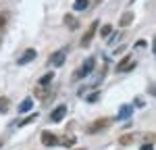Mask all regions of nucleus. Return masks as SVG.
Segmentation results:
<instances>
[{"instance_id": "obj_1", "label": "nucleus", "mask_w": 156, "mask_h": 150, "mask_svg": "<svg viewBox=\"0 0 156 150\" xmlns=\"http://www.w3.org/2000/svg\"><path fill=\"white\" fill-rule=\"evenodd\" d=\"M94 67H96V61H94V59H87V61L81 65V69L75 73V77H77V79H81V77H87V75L94 71Z\"/></svg>"}, {"instance_id": "obj_2", "label": "nucleus", "mask_w": 156, "mask_h": 150, "mask_svg": "<svg viewBox=\"0 0 156 150\" xmlns=\"http://www.w3.org/2000/svg\"><path fill=\"white\" fill-rule=\"evenodd\" d=\"M98 23H100V21H94V23L85 29L83 38H81V46H83V48H85V46H90V42H92V38H94V34H96V29H98Z\"/></svg>"}, {"instance_id": "obj_3", "label": "nucleus", "mask_w": 156, "mask_h": 150, "mask_svg": "<svg viewBox=\"0 0 156 150\" xmlns=\"http://www.w3.org/2000/svg\"><path fill=\"white\" fill-rule=\"evenodd\" d=\"M65 117H67V106H65V104L56 106L54 111L50 112V121H52V123H60V121H62Z\"/></svg>"}, {"instance_id": "obj_4", "label": "nucleus", "mask_w": 156, "mask_h": 150, "mask_svg": "<svg viewBox=\"0 0 156 150\" xmlns=\"http://www.w3.org/2000/svg\"><path fill=\"white\" fill-rule=\"evenodd\" d=\"M133 67H135V61H133L131 56H123V61L117 65V73H125V71H131Z\"/></svg>"}, {"instance_id": "obj_5", "label": "nucleus", "mask_w": 156, "mask_h": 150, "mask_svg": "<svg viewBox=\"0 0 156 150\" xmlns=\"http://www.w3.org/2000/svg\"><path fill=\"white\" fill-rule=\"evenodd\" d=\"M42 144L44 146H56L58 144V138L54 136L52 131H42Z\"/></svg>"}, {"instance_id": "obj_6", "label": "nucleus", "mask_w": 156, "mask_h": 150, "mask_svg": "<svg viewBox=\"0 0 156 150\" xmlns=\"http://www.w3.org/2000/svg\"><path fill=\"white\" fill-rule=\"evenodd\" d=\"M36 56H37V52H36V50H34V48L25 50V52H23V56H21V59L17 61V65H27V62H31V61H34Z\"/></svg>"}, {"instance_id": "obj_7", "label": "nucleus", "mask_w": 156, "mask_h": 150, "mask_svg": "<svg viewBox=\"0 0 156 150\" xmlns=\"http://www.w3.org/2000/svg\"><path fill=\"white\" fill-rule=\"evenodd\" d=\"M106 125H108V119H98V121H94V125H87V134H96L100 129H104Z\"/></svg>"}, {"instance_id": "obj_8", "label": "nucleus", "mask_w": 156, "mask_h": 150, "mask_svg": "<svg viewBox=\"0 0 156 150\" xmlns=\"http://www.w3.org/2000/svg\"><path fill=\"white\" fill-rule=\"evenodd\" d=\"M65 54H67V50H65V48L58 50V52H54V54H52V59H50V65H54V67H60V65L65 62Z\"/></svg>"}, {"instance_id": "obj_9", "label": "nucleus", "mask_w": 156, "mask_h": 150, "mask_svg": "<svg viewBox=\"0 0 156 150\" xmlns=\"http://www.w3.org/2000/svg\"><path fill=\"white\" fill-rule=\"evenodd\" d=\"M131 23H133V12H131V11L123 12V15H121V19H119V25L127 27V25H131Z\"/></svg>"}, {"instance_id": "obj_10", "label": "nucleus", "mask_w": 156, "mask_h": 150, "mask_svg": "<svg viewBox=\"0 0 156 150\" xmlns=\"http://www.w3.org/2000/svg\"><path fill=\"white\" fill-rule=\"evenodd\" d=\"M133 112V106H127V104H123V106H121V111L117 112V119H127V117H129V115H131Z\"/></svg>"}, {"instance_id": "obj_11", "label": "nucleus", "mask_w": 156, "mask_h": 150, "mask_svg": "<svg viewBox=\"0 0 156 150\" xmlns=\"http://www.w3.org/2000/svg\"><path fill=\"white\" fill-rule=\"evenodd\" d=\"M31 106H34V98H25L21 104H19V112H27L31 111Z\"/></svg>"}, {"instance_id": "obj_12", "label": "nucleus", "mask_w": 156, "mask_h": 150, "mask_svg": "<svg viewBox=\"0 0 156 150\" xmlns=\"http://www.w3.org/2000/svg\"><path fill=\"white\" fill-rule=\"evenodd\" d=\"M87 6H90V0H75L73 2V9L75 11H85Z\"/></svg>"}, {"instance_id": "obj_13", "label": "nucleus", "mask_w": 156, "mask_h": 150, "mask_svg": "<svg viewBox=\"0 0 156 150\" xmlns=\"http://www.w3.org/2000/svg\"><path fill=\"white\" fill-rule=\"evenodd\" d=\"M58 144H60V146H65V148H71L73 144H75V138L69 136V138H65V140H58Z\"/></svg>"}, {"instance_id": "obj_14", "label": "nucleus", "mask_w": 156, "mask_h": 150, "mask_svg": "<svg viewBox=\"0 0 156 150\" xmlns=\"http://www.w3.org/2000/svg\"><path fill=\"white\" fill-rule=\"evenodd\" d=\"M36 119H37V112H31V115H29V117H25V119H23L19 125H21V127H23V125H29V123H34Z\"/></svg>"}, {"instance_id": "obj_15", "label": "nucleus", "mask_w": 156, "mask_h": 150, "mask_svg": "<svg viewBox=\"0 0 156 150\" xmlns=\"http://www.w3.org/2000/svg\"><path fill=\"white\" fill-rule=\"evenodd\" d=\"M52 79H54V73L50 71V73H46L42 79H40V86H46V84H50V81H52Z\"/></svg>"}, {"instance_id": "obj_16", "label": "nucleus", "mask_w": 156, "mask_h": 150, "mask_svg": "<svg viewBox=\"0 0 156 150\" xmlns=\"http://www.w3.org/2000/svg\"><path fill=\"white\" fill-rule=\"evenodd\" d=\"M65 23L69 25V27H71V29H77V21H75V19H73L71 15H67V17H65Z\"/></svg>"}, {"instance_id": "obj_17", "label": "nucleus", "mask_w": 156, "mask_h": 150, "mask_svg": "<svg viewBox=\"0 0 156 150\" xmlns=\"http://www.w3.org/2000/svg\"><path fill=\"white\" fill-rule=\"evenodd\" d=\"M110 34H112V27H110V25H104V27L100 29V36L102 38H108Z\"/></svg>"}, {"instance_id": "obj_18", "label": "nucleus", "mask_w": 156, "mask_h": 150, "mask_svg": "<svg viewBox=\"0 0 156 150\" xmlns=\"http://www.w3.org/2000/svg\"><path fill=\"white\" fill-rule=\"evenodd\" d=\"M133 142V136H123L121 138V144H123V146H127V144H131Z\"/></svg>"}, {"instance_id": "obj_19", "label": "nucleus", "mask_w": 156, "mask_h": 150, "mask_svg": "<svg viewBox=\"0 0 156 150\" xmlns=\"http://www.w3.org/2000/svg\"><path fill=\"white\" fill-rule=\"evenodd\" d=\"M140 150H154V146H152V144H144Z\"/></svg>"}, {"instance_id": "obj_20", "label": "nucleus", "mask_w": 156, "mask_h": 150, "mask_svg": "<svg viewBox=\"0 0 156 150\" xmlns=\"http://www.w3.org/2000/svg\"><path fill=\"white\" fill-rule=\"evenodd\" d=\"M150 94H152V96H156V86H152V88H150Z\"/></svg>"}, {"instance_id": "obj_21", "label": "nucleus", "mask_w": 156, "mask_h": 150, "mask_svg": "<svg viewBox=\"0 0 156 150\" xmlns=\"http://www.w3.org/2000/svg\"><path fill=\"white\" fill-rule=\"evenodd\" d=\"M4 21H6V19H4V15H0V27L4 25Z\"/></svg>"}, {"instance_id": "obj_22", "label": "nucleus", "mask_w": 156, "mask_h": 150, "mask_svg": "<svg viewBox=\"0 0 156 150\" xmlns=\"http://www.w3.org/2000/svg\"><path fill=\"white\" fill-rule=\"evenodd\" d=\"M154 54H156V38H154Z\"/></svg>"}, {"instance_id": "obj_23", "label": "nucleus", "mask_w": 156, "mask_h": 150, "mask_svg": "<svg viewBox=\"0 0 156 150\" xmlns=\"http://www.w3.org/2000/svg\"><path fill=\"white\" fill-rule=\"evenodd\" d=\"M77 150H85V148H77Z\"/></svg>"}]
</instances>
